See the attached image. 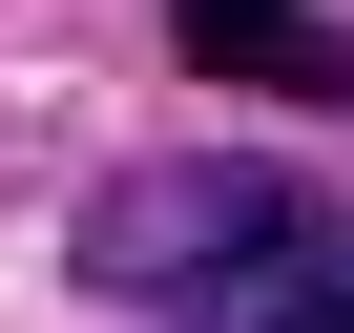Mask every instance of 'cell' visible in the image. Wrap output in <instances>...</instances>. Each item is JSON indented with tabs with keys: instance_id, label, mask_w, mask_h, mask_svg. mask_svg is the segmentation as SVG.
I'll list each match as a JSON object with an SVG mask.
<instances>
[{
	"instance_id": "cell-2",
	"label": "cell",
	"mask_w": 354,
	"mask_h": 333,
	"mask_svg": "<svg viewBox=\"0 0 354 333\" xmlns=\"http://www.w3.org/2000/svg\"><path fill=\"white\" fill-rule=\"evenodd\" d=\"M188 84H250V104H354V21L333 0H167Z\"/></svg>"
},
{
	"instance_id": "cell-3",
	"label": "cell",
	"mask_w": 354,
	"mask_h": 333,
	"mask_svg": "<svg viewBox=\"0 0 354 333\" xmlns=\"http://www.w3.org/2000/svg\"><path fill=\"white\" fill-rule=\"evenodd\" d=\"M167 333H354V209H313L271 271H230L209 312H167Z\"/></svg>"
},
{
	"instance_id": "cell-1",
	"label": "cell",
	"mask_w": 354,
	"mask_h": 333,
	"mask_svg": "<svg viewBox=\"0 0 354 333\" xmlns=\"http://www.w3.org/2000/svg\"><path fill=\"white\" fill-rule=\"evenodd\" d=\"M292 229H313V188H292V166H104L63 250H84V292H125V312L167 333V312H209L230 271H271Z\"/></svg>"
}]
</instances>
